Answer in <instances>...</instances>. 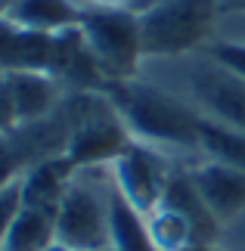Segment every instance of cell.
<instances>
[{"label":"cell","instance_id":"cell-1","mask_svg":"<svg viewBox=\"0 0 245 251\" xmlns=\"http://www.w3.org/2000/svg\"><path fill=\"white\" fill-rule=\"evenodd\" d=\"M118 109L134 140L149 146H174L199 152V121L202 112L174 100L171 93L140 81H106L103 90Z\"/></svg>","mask_w":245,"mask_h":251},{"label":"cell","instance_id":"cell-2","mask_svg":"<svg viewBox=\"0 0 245 251\" xmlns=\"http://www.w3.org/2000/svg\"><path fill=\"white\" fill-rule=\"evenodd\" d=\"M78 105H81V109H75V121H72V127H68V140H65L62 155L72 161L78 171L115 165V158H118L134 140L124 118L109 102V96L100 93V90L78 93Z\"/></svg>","mask_w":245,"mask_h":251},{"label":"cell","instance_id":"cell-3","mask_svg":"<svg viewBox=\"0 0 245 251\" xmlns=\"http://www.w3.org/2000/svg\"><path fill=\"white\" fill-rule=\"evenodd\" d=\"M103 168H81L68 183L56 211V242L72 251H96L112 245L109 196L115 183H100Z\"/></svg>","mask_w":245,"mask_h":251},{"label":"cell","instance_id":"cell-4","mask_svg":"<svg viewBox=\"0 0 245 251\" xmlns=\"http://www.w3.org/2000/svg\"><path fill=\"white\" fill-rule=\"evenodd\" d=\"M220 0H164L140 13L143 53L146 56H177L202 47L214 31Z\"/></svg>","mask_w":245,"mask_h":251},{"label":"cell","instance_id":"cell-5","mask_svg":"<svg viewBox=\"0 0 245 251\" xmlns=\"http://www.w3.org/2000/svg\"><path fill=\"white\" fill-rule=\"evenodd\" d=\"M81 31L106 81H134L140 56H146L140 16L127 6H90L81 16Z\"/></svg>","mask_w":245,"mask_h":251},{"label":"cell","instance_id":"cell-6","mask_svg":"<svg viewBox=\"0 0 245 251\" xmlns=\"http://www.w3.org/2000/svg\"><path fill=\"white\" fill-rule=\"evenodd\" d=\"M168 177H171V168L164 161V155L155 146L140 143V140H131V146L112 165V180L118 186V192L146 217L162 205Z\"/></svg>","mask_w":245,"mask_h":251},{"label":"cell","instance_id":"cell-7","mask_svg":"<svg viewBox=\"0 0 245 251\" xmlns=\"http://www.w3.org/2000/svg\"><path fill=\"white\" fill-rule=\"evenodd\" d=\"M190 90L195 102L202 105V115L218 124H227L233 130L245 133V78L220 62H202L190 72Z\"/></svg>","mask_w":245,"mask_h":251},{"label":"cell","instance_id":"cell-8","mask_svg":"<svg viewBox=\"0 0 245 251\" xmlns=\"http://www.w3.org/2000/svg\"><path fill=\"white\" fill-rule=\"evenodd\" d=\"M50 75L59 84H72L78 93L84 90H103V69L96 62V56L87 44V37L81 31V25L62 28L53 34L50 47Z\"/></svg>","mask_w":245,"mask_h":251},{"label":"cell","instance_id":"cell-9","mask_svg":"<svg viewBox=\"0 0 245 251\" xmlns=\"http://www.w3.org/2000/svg\"><path fill=\"white\" fill-rule=\"evenodd\" d=\"M190 177L195 183V189L202 192L205 205L211 208V214L223 226L233 224L245 211V171L230 168L214 158H205L195 168H190Z\"/></svg>","mask_w":245,"mask_h":251},{"label":"cell","instance_id":"cell-10","mask_svg":"<svg viewBox=\"0 0 245 251\" xmlns=\"http://www.w3.org/2000/svg\"><path fill=\"white\" fill-rule=\"evenodd\" d=\"M162 205L177 211L186 224H190L192 245H218L223 224L211 214V208L205 205V199H202V192L195 189L190 171H171L164 196H162Z\"/></svg>","mask_w":245,"mask_h":251},{"label":"cell","instance_id":"cell-11","mask_svg":"<svg viewBox=\"0 0 245 251\" xmlns=\"http://www.w3.org/2000/svg\"><path fill=\"white\" fill-rule=\"evenodd\" d=\"M53 34L31 31L0 16V72H50Z\"/></svg>","mask_w":245,"mask_h":251},{"label":"cell","instance_id":"cell-12","mask_svg":"<svg viewBox=\"0 0 245 251\" xmlns=\"http://www.w3.org/2000/svg\"><path fill=\"white\" fill-rule=\"evenodd\" d=\"M75 171L78 168L65 155H50V158L34 161V165L19 177L22 180V205L47 211V214L56 217L68 183L75 180Z\"/></svg>","mask_w":245,"mask_h":251},{"label":"cell","instance_id":"cell-13","mask_svg":"<svg viewBox=\"0 0 245 251\" xmlns=\"http://www.w3.org/2000/svg\"><path fill=\"white\" fill-rule=\"evenodd\" d=\"M3 75L9 93H13L19 124H37L53 112L56 96H59V81L50 72H3Z\"/></svg>","mask_w":245,"mask_h":251},{"label":"cell","instance_id":"cell-14","mask_svg":"<svg viewBox=\"0 0 245 251\" xmlns=\"http://www.w3.org/2000/svg\"><path fill=\"white\" fill-rule=\"evenodd\" d=\"M109 233H112V245L118 251H159V245L152 242L146 214H140L121 196L118 186H112V196H109Z\"/></svg>","mask_w":245,"mask_h":251},{"label":"cell","instance_id":"cell-15","mask_svg":"<svg viewBox=\"0 0 245 251\" xmlns=\"http://www.w3.org/2000/svg\"><path fill=\"white\" fill-rule=\"evenodd\" d=\"M6 16L22 28L56 34V31H62V28L81 25L84 9L78 3H72V0H19Z\"/></svg>","mask_w":245,"mask_h":251},{"label":"cell","instance_id":"cell-16","mask_svg":"<svg viewBox=\"0 0 245 251\" xmlns=\"http://www.w3.org/2000/svg\"><path fill=\"white\" fill-rule=\"evenodd\" d=\"M56 242V217L47 211L22 205L9 233L0 242V251H47Z\"/></svg>","mask_w":245,"mask_h":251},{"label":"cell","instance_id":"cell-17","mask_svg":"<svg viewBox=\"0 0 245 251\" xmlns=\"http://www.w3.org/2000/svg\"><path fill=\"white\" fill-rule=\"evenodd\" d=\"M199 152L205 158H214L230 168L245 171V133L205 118V115L199 121Z\"/></svg>","mask_w":245,"mask_h":251},{"label":"cell","instance_id":"cell-18","mask_svg":"<svg viewBox=\"0 0 245 251\" xmlns=\"http://www.w3.org/2000/svg\"><path fill=\"white\" fill-rule=\"evenodd\" d=\"M146 220H149V233H152V242L159 245V251H183L192 245V229L177 211L159 205Z\"/></svg>","mask_w":245,"mask_h":251},{"label":"cell","instance_id":"cell-19","mask_svg":"<svg viewBox=\"0 0 245 251\" xmlns=\"http://www.w3.org/2000/svg\"><path fill=\"white\" fill-rule=\"evenodd\" d=\"M19 211H22V180H13L0 189V242L19 217Z\"/></svg>","mask_w":245,"mask_h":251},{"label":"cell","instance_id":"cell-20","mask_svg":"<svg viewBox=\"0 0 245 251\" xmlns=\"http://www.w3.org/2000/svg\"><path fill=\"white\" fill-rule=\"evenodd\" d=\"M208 53H211L214 62L223 65V69H230V72H236V75H242V78H245V44L218 41V44L208 47Z\"/></svg>","mask_w":245,"mask_h":251},{"label":"cell","instance_id":"cell-21","mask_svg":"<svg viewBox=\"0 0 245 251\" xmlns=\"http://www.w3.org/2000/svg\"><path fill=\"white\" fill-rule=\"evenodd\" d=\"M19 124L16 118V105H13V93H9L6 75L0 72V133H9Z\"/></svg>","mask_w":245,"mask_h":251},{"label":"cell","instance_id":"cell-22","mask_svg":"<svg viewBox=\"0 0 245 251\" xmlns=\"http://www.w3.org/2000/svg\"><path fill=\"white\" fill-rule=\"evenodd\" d=\"M159 3H164V0H127V9L131 13H146V9H152V6H159Z\"/></svg>","mask_w":245,"mask_h":251},{"label":"cell","instance_id":"cell-23","mask_svg":"<svg viewBox=\"0 0 245 251\" xmlns=\"http://www.w3.org/2000/svg\"><path fill=\"white\" fill-rule=\"evenodd\" d=\"M220 13H245V0H220Z\"/></svg>","mask_w":245,"mask_h":251},{"label":"cell","instance_id":"cell-24","mask_svg":"<svg viewBox=\"0 0 245 251\" xmlns=\"http://www.w3.org/2000/svg\"><path fill=\"white\" fill-rule=\"evenodd\" d=\"M93 6H127V0H90Z\"/></svg>","mask_w":245,"mask_h":251},{"label":"cell","instance_id":"cell-25","mask_svg":"<svg viewBox=\"0 0 245 251\" xmlns=\"http://www.w3.org/2000/svg\"><path fill=\"white\" fill-rule=\"evenodd\" d=\"M16 3H19V0H0V16H6V13H9V9H13Z\"/></svg>","mask_w":245,"mask_h":251},{"label":"cell","instance_id":"cell-26","mask_svg":"<svg viewBox=\"0 0 245 251\" xmlns=\"http://www.w3.org/2000/svg\"><path fill=\"white\" fill-rule=\"evenodd\" d=\"M183 251H220L218 245H190V248H183Z\"/></svg>","mask_w":245,"mask_h":251},{"label":"cell","instance_id":"cell-27","mask_svg":"<svg viewBox=\"0 0 245 251\" xmlns=\"http://www.w3.org/2000/svg\"><path fill=\"white\" fill-rule=\"evenodd\" d=\"M47 251H72V248H68V245H62V242H53V245L47 248Z\"/></svg>","mask_w":245,"mask_h":251},{"label":"cell","instance_id":"cell-28","mask_svg":"<svg viewBox=\"0 0 245 251\" xmlns=\"http://www.w3.org/2000/svg\"><path fill=\"white\" fill-rule=\"evenodd\" d=\"M96 251H118V248H115V245H106V248H96Z\"/></svg>","mask_w":245,"mask_h":251}]
</instances>
